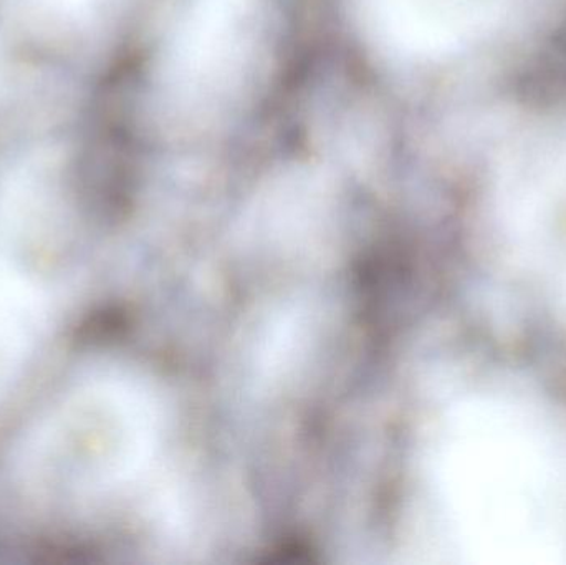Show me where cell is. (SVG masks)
Returning a JSON list of instances; mask_svg holds the SVG:
<instances>
[{
    "instance_id": "obj_1",
    "label": "cell",
    "mask_w": 566,
    "mask_h": 565,
    "mask_svg": "<svg viewBox=\"0 0 566 565\" xmlns=\"http://www.w3.org/2000/svg\"><path fill=\"white\" fill-rule=\"evenodd\" d=\"M42 331L39 289L0 259V404L22 377Z\"/></svg>"
},
{
    "instance_id": "obj_2",
    "label": "cell",
    "mask_w": 566,
    "mask_h": 565,
    "mask_svg": "<svg viewBox=\"0 0 566 565\" xmlns=\"http://www.w3.org/2000/svg\"><path fill=\"white\" fill-rule=\"evenodd\" d=\"M42 2L53 7V9L75 10L92 2V0H42Z\"/></svg>"
}]
</instances>
